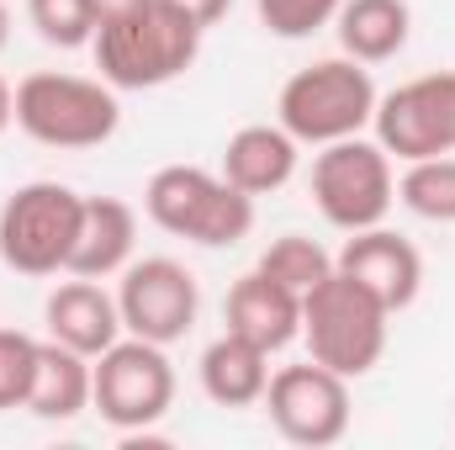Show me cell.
<instances>
[{"instance_id":"10","label":"cell","mask_w":455,"mask_h":450,"mask_svg":"<svg viewBox=\"0 0 455 450\" xmlns=\"http://www.w3.org/2000/svg\"><path fill=\"white\" fill-rule=\"evenodd\" d=\"M371 127H376V143L403 165L455 154V69L419 75V80L376 96Z\"/></svg>"},{"instance_id":"14","label":"cell","mask_w":455,"mask_h":450,"mask_svg":"<svg viewBox=\"0 0 455 450\" xmlns=\"http://www.w3.org/2000/svg\"><path fill=\"white\" fill-rule=\"evenodd\" d=\"M223 324L233 334L254 339L259 350H286L291 339H302V297L286 292L281 281H270L265 270H249L228 286Z\"/></svg>"},{"instance_id":"22","label":"cell","mask_w":455,"mask_h":450,"mask_svg":"<svg viewBox=\"0 0 455 450\" xmlns=\"http://www.w3.org/2000/svg\"><path fill=\"white\" fill-rule=\"evenodd\" d=\"M339 5L344 0H254L259 27H265L270 37H286V43H302V37L334 27Z\"/></svg>"},{"instance_id":"15","label":"cell","mask_w":455,"mask_h":450,"mask_svg":"<svg viewBox=\"0 0 455 450\" xmlns=\"http://www.w3.org/2000/svg\"><path fill=\"white\" fill-rule=\"evenodd\" d=\"M302 143L281 127V122H249L228 138L223 149V181L238 186L243 197H270L297 175V154Z\"/></svg>"},{"instance_id":"3","label":"cell","mask_w":455,"mask_h":450,"mask_svg":"<svg viewBox=\"0 0 455 450\" xmlns=\"http://www.w3.org/2000/svg\"><path fill=\"white\" fill-rule=\"evenodd\" d=\"M143 213L175 238H191L202 249H233L254 228V197H243L202 165H164L143 186Z\"/></svg>"},{"instance_id":"19","label":"cell","mask_w":455,"mask_h":450,"mask_svg":"<svg viewBox=\"0 0 455 450\" xmlns=\"http://www.w3.org/2000/svg\"><path fill=\"white\" fill-rule=\"evenodd\" d=\"M334 32H339V48L349 59L387 64L408 48L413 11H408V0H344L334 16Z\"/></svg>"},{"instance_id":"9","label":"cell","mask_w":455,"mask_h":450,"mask_svg":"<svg viewBox=\"0 0 455 450\" xmlns=\"http://www.w3.org/2000/svg\"><path fill=\"white\" fill-rule=\"evenodd\" d=\"M265 414H270L275 435L291 446H339L349 435V376L318 366L313 355L302 366H281L265 387Z\"/></svg>"},{"instance_id":"16","label":"cell","mask_w":455,"mask_h":450,"mask_svg":"<svg viewBox=\"0 0 455 450\" xmlns=\"http://www.w3.org/2000/svg\"><path fill=\"white\" fill-rule=\"evenodd\" d=\"M91 398H96V360L59 344V339H43L32 392H27V414H37L48 424H69L91 408Z\"/></svg>"},{"instance_id":"23","label":"cell","mask_w":455,"mask_h":450,"mask_svg":"<svg viewBox=\"0 0 455 450\" xmlns=\"http://www.w3.org/2000/svg\"><path fill=\"white\" fill-rule=\"evenodd\" d=\"M27 21L53 48H85L96 37V21H91L85 0H27Z\"/></svg>"},{"instance_id":"5","label":"cell","mask_w":455,"mask_h":450,"mask_svg":"<svg viewBox=\"0 0 455 450\" xmlns=\"http://www.w3.org/2000/svg\"><path fill=\"white\" fill-rule=\"evenodd\" d=\"M16 127L43 149H101L122 127V101L107 80L37 69L16 85Z\"/></svg>"},{"instance_id":"8","label":"cell","mask_w":455,"mask_h":450,"mask_svg":"<svg viewBox=\"0 0 455 450\" xmlns=\"http://www.w3.org/2000/svg\"><path fill=\"white\" fill-rule=\"evenodd\" d=\"M170 403H175V366H170L164 344L122 334L112 350L96 355V398H91V408L112 430L143 435L170 414Z\"/></svg>"},{"instance_id":"26","label":"cell","mask_w":455,"mask_h":450,"mask_svg":"<svg viewBox=\"0 0 455 450\" xmlns=\"http://www.w3.org/2000/svg\"><path fill=\"white\" fill-rule=\"evenodd\" d=\"M85 5H91V21H96V27H107V21H116V16L138 11L143 0H85Z\"/></svg>"},{"instance_id":"24","label":"cell","mask_w":455,"mask_h":450,"mask_svg":"<svg viewBox=\"0 0 455 450\" xmlns=\"http://www.w3.org/2000/svg\"><path fill=\"white\" fill-rule=\"evenodd\" d=\"M37 344L43 339L21 334V329H0V414L27 408L32 371H37Z\"/></svg>"},{"instance_id":"12","label":"cell","mask_w":455,"mask_h":450,"mask_svg":"<svg viewBox=\"0 0 455 450\" xmlns=\"http://www.w3.org/2000/svg\"><path fill=\"white\" fill-rule=\"evenodd\" d=\"M334 270L355 276V281H360L371 297H381L392 313L413 308V297H419V286H424V260H419V249H413L403 233H392V228H381V223L349 233L344 249L334 254Z\"/></svg>"},{"instance_id":"27","label":"cell","mask_w":455,"mask_h":450,"mask_svg":"<svg viewBox=\"0 0 455 450\" xmlns=\"http://www.w3.org/2000/svg\"><path fill=\"white\" fill-rule=\"evenodd\" d=\"M11 122H16V91H11V85H5V75H0V133H5Z\"/></svg>"},{"instance_id":"6","label":"cell","mask_w":455,"mask_h":450,"mask_svg":"<svg viewBox=\"0 0 455 450\" xmlns=\"http://www.w3.org/2000/svg\"><path fill=\"white\" fill-rule=\"evenodd\" d=\"M85 197L64 181H27L0 207V260L16 276H59L69 270V249L80 233Z\"/></svg>"},{"instance_id":"17","label":"cell","mask_w":455,"mask_h":450,"mask_svg":"<svg viewBox=\"0 0 455 450\" xmlns=\"http://www.w3.org/2000/svg\"><path fill=\"white\" fill-rule=\"evenodd\" d=\"M132 244H138V213L116 197H85L80 233L69 249V276H91V281L122 276L132 260Z\"/></svg>"},{"instance_id":"28","label":"cell","mask_w":455,"mask_h":450,"mask_svg":"<svg viewBox=\"0 0 455 450\" xmlns=\"http://www.w3.org/2000/svg\"><path fill=\"white\" fill-rule=\"evenodd\" d=\"M5 43H11V11H5V0H0V53H5Z\"/></svg>"},{"instance_id":"18","label":"cell","mask_w":455,"mask_h":450,"mask_svg":"<svg viewBox=\"0 0 455 450\" xmlns=\"http://www.w3.org/2000/svg\"><path fill=\"white\" fill-rule=\"evenodd\" d=\"M265 387H270V350H259L254 339L223 329L202 350V392L218 408H254L265 403Z\"/></svg>"},{"instance_id":"20","label":"cell","mask_w":455,"mask_h":450,"mask_svg":"<svg viewBox=\"0 0 455 450\" xmlns=\"http://www.w3.org/2000/svg\"><path fill=\"white\" fill-rule=\"evenodd\" d=\"M397 202L424 223H455V154L413 159L397 175Z\"/></svg>"},{"instance_id":"7","label":"cell","mask_w":455,"mask_h":450,"mask_svg":"<svg viewBox=\"0 0 455 450\" xmlns=\"http://www.w3.org/2000/svg\"><path fill=\"white\" fill-rule=\"evenodd\" d=\"M313 202L323 213V223L339 233L387 223L392 202H397V175H392V154L376 138H339L323 143L313 159Z\"/></svg>"},{"instance_id":"25","label":"cell","mask_w":455,"mask_h":450,"mask_svg":"<svg viewBox=\"0 0 455 450\" xmlns=\"http://www.w3.org/2000/svg\"><path fill=\"white\" fill-rule=\"evenodd\" d=\"M170 5H175L180 16H191L202 32H207V27H218L228 11H233V0H170Z\"/></svg>"},{"instance_id":"13","label":"cell","mask_w":455,"mask_h":450,"mask_svg":"<svg viewBox=\"0 0 455 450\" xmlns=\"http://www.w3.org/2000/svg\"><path fill=\"white\" fill-rule=\"evenodd\" d=\"M43 324H48V339L69 344V350H80L91 360L127 334L122 329V313H116V297L101 281H91V276L59 281L48 292V302H43Z\"/></svg>"},{"instance_id":"4","label":"cell","mask_w":455,"mask_h":450,"mask_svg":"<svg viewBox=\"0 0 455 450\" xmlns=\"http://www.w3.org/2000/svg\"><path fill=\"white\" fill-rule=\"evenodd\" d=\"M376 117V85H371V69L360 59H318L307 69H297L281 96H275V122L297 138V143H339L365 133Z\"/></svg>"},{"instance_id":"11","label":"cell","mask_w":455,"mask_h":450,"mask_svg":"<svg viewBox=\"0 0 455 450\" xmlns=\"http://www.w3.org/2000/svg\"><path fill=\"white\" fill-rule=\"evenodd\" d=\"M116 313H122V329L138 339H154V344H175V339L191 334L196 313H202V286L196 276L170 260V254H148V260H127L122 270V286H116Z\"/></svg>"},{"instance_id":"2","label":"cell","mask_w":455,"mask_h":450,"mask_svg":"<svg viewBox=\"0 0 455 450\" xmlns=\"http://www.w3.org/2000/svg\"><path fill=\"white\" fill-rule=\"evenodd\" d=\"M387 324L392 308L381 297H371L355 276H323L307 297H302V339L307 355L339 376H371L387 355Z\"/></svg>"},{"instance_id":"21","label":"cell","mask_w":455,"mask_h":450,"mask_svg":"<svg viewBox=\"0 0 455 450\" xmlns=\"http://www.w3.org/2000/svg\"><path fill=\"white\" fill-rule=\"evenodd\" d=\"M254 270H265V276L281 281L286 292L307 297L323 276H334V254H329L318 238H307V233H281V238H270V249L259 254Z\"/></svg>"},{"instance_id":"1","label":"cell","mask_w":455,"mask_h":450,"mask_svg":"<svg viewBox=\"0 0 455 450\" xmlns=\"http://www.w3.org/2000/svg\"><path fill=\"white\" fill-rule=\"evenodd\" d=\"M91 53L112 91H159L196 64L202 27L180 16L170 0H143L138 11L96 27Z\"/></svg>"}]
</instances>
